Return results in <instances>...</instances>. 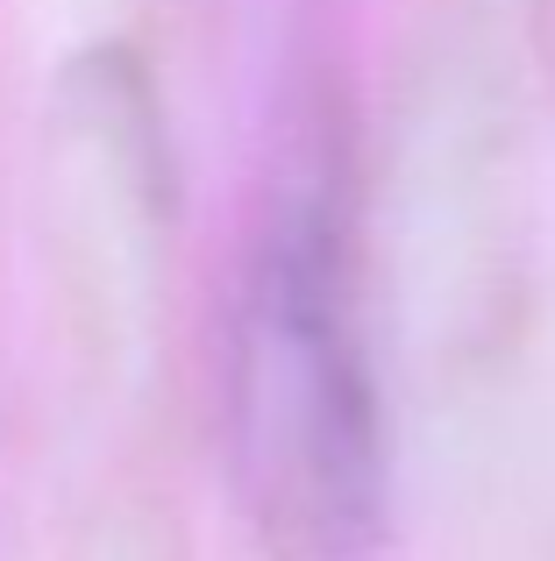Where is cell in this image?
<instances>
[{
    "label": "cell",
    "instance_id": "1",
    "mask_svg": "<svg viewBox=\"0 0 555 561\" xmlns=\"http://www.w3.org/2000/svg\"><path fill=\"white\" fill-rule=\"evenodd\" d=\"M228 469L285 561H356L385 526V405L328 199H292L250 256L228 334Z\"/></svg>",
    "mask_w": 555,
    "mask_h": 561
}]
</instances>
